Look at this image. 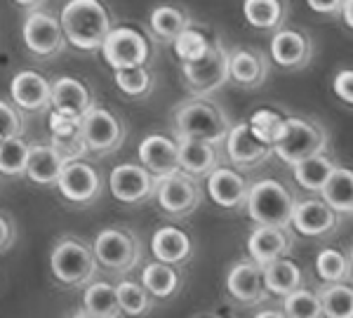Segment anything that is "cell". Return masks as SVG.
I'll list each match as a JSON object with an SVG mask.
<instances>
[{
	"mask_svg": "<svg viewBox=\"0 0 353 318\" xmlns=\"http://www.w3.org/2000/svg\"><path fill=\"white\" fill-rule=\"evenodd\" d=\"M59 24L66 43L85 52L99 50L113 28L109 10L99 0H68L59 12Z\"/></svg>",
	"mask_w": 353,
	"mask_h": 318,
	"instance_id": "obj_1",
	"label": "cell"
},
{
	"mask_svg": "<svg viewBox=\"0 0 353 318\" xmlns=\"http://www.w3.org/2000/svg\"><path fill=\"white\" fill-rule=\"evenodd\" d=\"M229 113L208 97L193 95L191 99L176 104L172 113V132L174 139H203L221 144L231 128Z\"/></svg>",
	"mask_w": 353,
	"mask_h": 318,
	"instance_id": "obj_2",
	"label": "cell"
},
{
	"mask_svg": "<svg viewBox=\"0 0 353 318\" xmlns=\"http://www.w3.org/2000/svg\"><path fill=\"white\" fill-rule=\"evenodd\" d=\"M97 266L116 276H128L144 259V250L137 234L128 226H106L92 241Z\"/></svg>",
	"mask_w": 353,
	"mask_h": 318,
	"instance_id": "obj_3",
	"label": "cell"
},
{
	"mask_svg": "<svg viewBox=\"0 0 353 318\" xmlns=\"http://www.w3.org/2000/svg\"><path fill=\"white\" fill-rule=\"evenodd\" d=\"M50 269L57 283L64 288H85L97 276L92 246L78 236H61L50 252Z\"/></svg>",
	"mask_w": 353,
	"mask_h": 318,
	"instance_id": "obj_4",
	"label": "cell"
},
{
	"mask_svg": "<svg viewBox=\"0 0 353 318\" xmlns=\"http://www.w3.org/2000/svg\"><path fill=\"white\" fill-rule=\"evenodd\" d=\"M292 191L278 179H259L250 184L248 198H245V210L257 224H273V226H290L294 210Z\"/></svg>",
	"mask_w": 353,
	"mask_h": 318,
	"instance_id": "obj_5",
	"label": "cell"
},
{
	"mask_svg": "<svg viewBox=\"0 0 353 318\" xmlns=\"http://www.w3.org/2000/svg\"><path fill=\"white\" fill-rule=\"evenodd\" d=\"M273 151L288 166L304 161L316 153L327 151V132L321 123L309 121V118L290 116L283 121L281 137L273 144Z\"/></svg>",
	"mask_w": 353,
	"mask_h": 318,
	"instance_id": "obj_6",
	"label": "cell"
},
{
	"mask_svg": "<svg viewBox=\"0 0 353 318\" xmlns=\"http://www.w3.org/2000/svg\"><path fill=\"white\" fill-rule=\"evenodd\" d=\"M181 81L189 88V92L198 95V97H208L221 85L229 83V50H226V45L219 38H214L198 59L181 61Z\"/></svg>",
	"mask_w": 353,
	"mask_h": 318,
	"instance_id": "obj_7",
	"label": "cell"
},
{
	"mask_svg": "<svg viewBox=\"0 0 353 318\" xmlns=\"http://www.w3.org/2000/svg\"><path fill=\"white\" fill-rule=\"evenodd\" d=\"M153 198L156 206L168 219H186L201 208L203 189L196 177L174 170V172L165 175V177H156V189H153Z\"/></svg>",
	"mask_w": 353,
	"mask_h": 318,
	"instance_id": "obj_8",
	"label": "cell"
},
{
	"mask_svg": "<svg viewBox=\"0 0 353 318\" xmlns=\"http://www.w3.org/2000/svg\"><path fill=\"white\" fill-rule=\"evenodd\" d=\"M78 128H81V137L88 146V153H94V156H111L128 139V125L123 118L97 104L78 121Z\"/></svg>",
	"mask_w": 353,
	"mask_h": 318,
	"instance_id": "obj_9",
	"label": "cell"
},
{
	"mask_svg": "<svg viewBox=\"0 0 353 318\" xmlns=\"http://www.w3.org/2000/svg\"><path fill=\"white\" fill-rule=\"evenodd\" d=\"M21 38H24L26 50L36 59H54L66 48L59 17L45 8L28 10L24 26H21Z\"/></svg>",
	"mask_w": 353,
	"mask_h": 318,
	"instance_id": "obj_10",
	"label": "cell"
},
{
	"mask_svg": "<svg viewBox=\"0 0 353 318\" xmlns=\"http://www.w3.org/2000/svg\"><path fill=\"white\" fill-rule=\"evenodd\" d=\"M54 186L64 196V201L73 206H92L104 191V179L88 158H73L64 163Z\"/></svg>",
	"mask_w": 353,
	"mask_h": 318,
	"instance_id": "obj_11",
	"label": "cell"
},
{
	"mask_svg": "<svg viewBox=\"0 0 353 318\" xmlns=\"http://www.w3.org/2000/svg\"><path fill=\"white\" fill-rule=\"evenodd\" d=\"M99 50H101V54H104L106 64H109L113 71L125 69V66L149 64V59H151V50H149L146 38L141 36L137 28H130V26L111 28Z\"/></svg>",
	"mask_w": 353,
	"mask_h": 318,
	"instance_id": "obj_12",
	"label": "cell"
},
{
	"mask_svg": "<svg viewBox=\"0 0 353 318\" xmlns=\"http://www.w3.org/2000/svg\"><path fill=\"white\" fill-rule=\"evenodd\" d=\"M221 144H224L226 161L236 170H254V168L264 166L273 156V146L264 144V141H259L254 137V135L250 132L248 123L231 125Z\"/></svg>",
	"mask_w": 353,
	"mask_h": 318,
	"instance_id": "obj_13",
	"label": "cell"
},
{
	"mask_svg": "<svg viewBox=\"0 0 353 318\" xmlns=\"http://www.w3.org/2000/svg\"><path fill=\"white\" fill-rule=\"evenodd\" d=\"M109 189L111 196L125 206H139V203L153 198L156 189V177L144 166L137 163H123L116 166L109 175Z\"/></svg>",
	"mask_w": 353,
	"mask_h": 318,
	"instance_id": "obj_14",
	"label": "cell"
},
{
	"mask_svg": "<svg viewBox=\"0 0 353 318\" xmlns=\"http://www.w3.org/2000/svg\"><path fill=\"white\" fill-rule=\"evenodd\" d=\"M341 215L334 212L323 198H304L294 203L292 210V226L297 234L306 238H327L339 229Z\"/></svg>",
	"mask_w": 353,
	"mask_h": 318,
	"instance_id": "obj_15",
	"label": "cell"
},
{
	"mask_svg": "<svg viewBox=\"0 0 353 318\" xmlns=\"http://www.w3.org/2000/svg\"><path fill=\"white\" fill-rule=\"evenodd\" d=\"M271 57L281 69L301 71L313 59V41L304 31H299V28L281 26L278 31H273Z\"/></svg>",
	"mask_w": 353,
	"mask_h": 318,
	"instance_id": "obj_16",
	"label": "cell"
},
{
	"mask_svg": "<svg viewBox=\"0 0 353 318\" xmlns=\"http://www.w3.org/2000/svg\"><path fill=\"white\" fill-rule=\"evenodd\" d=\"M294 248V236L290 226L257 224L248 236V255L259 266L278 257H288Z\"/></svg>",
	"mask_w": 353,
	"mask_h": 318,
	"instance_id": "obj_17",
	"label": "cell"
},
{
	"mask_svg": "<svg viewBox=\"0 0 353 318\" xmlns=\"http://www.w3.org/2000/svg\"><path fill=\"white\" fill-rule=\"evenodd\" d=\"M271 73V59L257 48L229 50V81L241 90H257Z\"/></svg>",
	"mask_w": 353,
	"mask_h": 318,
	"instance_id": "obj_18",
	"label": "cell"
},
{
	"mask_svg": "<svg viewBox=\"0 0 353 318\" xmlns=\"http://www.w3.org/2000/svg\"><path fill=\"white\" fill-rule=\"evenodd\" d=\"M94 106V95L83 81L73 76L57 78L50 88V109L61 113L73 121H81V118Z\"/></svg>",
	"mask_w": 353,
	"mask_h": 318,
	"instance_id": "obj_19",
	"label": "cell"
},
{
	"mask_svg": "<svg viewBox=\"0 0 353 318\" xmlns=\"http://www.w3.org/2000/svg\"><path fill=\"white\" fill-rule=\"evenodd\" d=\"M226 290L243 306H259L269 299L264 278H261V266L252 259H243L231 266L226 276Z\"/></svg>",
	"mask_w": 353,
	"mask_h": 318,
	"instance_id": "obj_20",
	"label": "cell"
},
{
	"mask_svg": "<svg viewBox=\"0 0 353 318\" xmlns=\"http://www.w3.org/2000/svg\"><path fill=\"white\" fill-rule=\"evenodd\" d=\"M208 194L224 210H241L245 208V198H248L250 181L238 172L236 168L217 166L212 172L205 177Z\"/></svg>",
	"mask_w": 353,
	"mask_h": 318,
	"instance_id": "obj_21",
	"label": "cell"
},
{
	"mask_svg": "<svg viewBox=\"0 0 353 318\" xmlns=\"http://www.w3.org/2000/svg\"><path fill=\"white\" fill-rule=\"evenodd\" d=\"M176 153H179V170L198 181L208 177L214 168L221 166L219 144L203 139H179L176 141Z\"/></svg>",
	"mask_w": 353,
	"mask_h": 318,
	"instance_id": "obj_22",
	"label": "cell"
},
{
	"mask_svg": "<svg viewBox=\"0 0 353 318\" xmlns=\"http://www.w3.org/2000/svg\"><path fill=\"white\" fill-rule=\"evenodd\" d=\"M50 88L52 83L38 71H19L10 83V95L17 109L41 113L50 109Z\"/></svg>",
	"mask_w": 353,
	"mask_h": 318,
	"instance_id": "obj_23",
	"label": "cell"
},
{
	"mask_svg": "<svg viewBox=\"0 0 353 318\" xmlns=\"http://www.w3.org/2000/svg\"><path fill=\"white\" fill-rule=\"evenodd\" d=\"M139 161L153 177H165V175L179 170V153H176V139H170L165 135H149L139 144Z\"/></svg>",
	"mask_w": 353,
	"mask_h": 318,
	"instance_id": "obj_24",
	"label": "cell"
},
{
	"mask_svg": "<svg viewBox=\"0 0 353 318\" xmlns=\"http://www.w3.org/2000/svg\"><path fill=\"white\" fill-rule=\"evenodd\" d=\"M151 252L156 259L174 266L186 264L193 257V241L179 226H161L151 236Z\"/></svg>",
	"mask_w": 353,
	"mask_h": 318,
	"instance_id": "obj_25",
	"label": "cell"
},
{
	"mask_svg": "<svg viewBox=\"0 0 353 318\" xmlns=\"http://www.w3.org/2000/svg\"><path fill=\"white\" fill-rule=\"evenodd\" d=\"M64 158L57 153L50 144H31L24 168V177L31 179L38 186H54L59 179V172L64 168Z\"/></svg>",
	"mask_w": 353,
	"mask_h": 318,
	"instance_id": "obj_26",
	"label": "cell"
},
{
	"mask_svg": "<svg viewBox=\"0 0 353 318\" xmlns=\"http://www.w3.org/2000/svg\"><path fill=\"white\" fill-rule=\"evenodd\" d=\"M243 14L252 28L264 33H273L281 26H285L290 5L288 0H245Z\"/></svg>",
	"mask_w": 353,
	"mask_h": 318,
	"instance_id": "obj_27",
	"label": "cell"
},
{
	"mask_svg": "<svg viewBox=\"0 0 353 318\" xmlns=\"http://www.w3.org/2000/svg\"><path fill=\"white\" fill-rule=\"evenodd\" d=\"M261 278H264L266 292L276 295V297H285L288 292L297 290V288H301V283H304L301 269L288 257H278L261 264Z\"/></svg>",
	"mask_w": 353,
	"mask_h": 318,
	"instance_id": "obj_28",
	"label": "cell"
},
{
	"mask_svg": "<svg viewBox=\"0 0 353 318\" xmlns=\"http://www.w3.org/2000/svg\"><path fill=\"white\" fill-rule=\"evenodd\" d=\"M191 26V14L184 8L172 3L158 5L149 14V28L158 43H172L184 28Z\"/></svg>",
	"mask_w": 353,
	"mask_h": 318,
	"instance_id": "obj_29",
	"label": "cell"
},
{
	"mask_svg": "<svg viewBox=\"0 0 353 318\" xmlns=\"http://www.w3.org/2000/svg\"><path fill=\"white\" fill-rule=\"evenodd\" d=\"M141 286L149 290L153 299H170L179 292L181 288V274L174 264L168 262H149L141 269Z\"/></svg>",
	"mask_w": 353,
	"mask_h": 318,
	"instance_id": "obj_30",
	"label": "cell"
},
{
	"mask_svg": "<svg viewBox=\"0 0 353 318\" xmlns=\"http://www.w3.org/2000/svg\"><path fill=\"white\" fill-rule=\"evenodd\" d=\"M321 198L341 217H351L353 212V172L346 168H334L325 184L321 186Z\"/></svg>",
	"mask_w": 353,
	"mask_h": 318,
	"instance_id": "obj_31",
	"label": "cell"
},
{
	"mask_svg": "<svg viewBox=\"0 0 353 318\" xmlns=\"http://www.w3.org/2000/svg\"><path fill=\"white\" fill-rule=\"evenodd\" d=\"M83 314L92 318H116L123 316L116 299V286L109 281H90L83 292Z\"/></svg>",
	"mask_w": 353,
	"mask_h": 318,
	"instance_id": "obj_32",
	"label": "cell"
},
{
	"mask_svg": "<svg viewBox=\"0 0 353 318\" xmlns=\"http://www.w3.org/2000/svg\"><path fill=\"white\" fill-rule=\"evenodd\" d=\"M292 168H294V179H297V184L301 189L311 191V194H318L321 186L327 181L330 172L337 166H334V161L327 158L325 153H316V156H309V158H304V161L294 163Z\"/></svg>",
	"mask_w": 353,
	"mask_h": 318,
	"instance_id": "obj_33",
	"label": "cell"
},
{
	"mask_svg": "<svg viewBox=\"0 0 353 318\" xmlns=\"http://www.w3.org/2000/svg\"><path fill=\"white\" fill-rule=\"evenodd\" d=\"M116 85L118 90L130 99H144L149 97L156 88V76L149 71V66H125V69H116Z\"/></svg>",
	"mask_w": 353,
	"mask_h": 318,
	"instance_id": "obj_34",
	"label": "cell"
},
{
	"mask_svg": "<svg viewBox=\"0 0 353 318\" xmlns=\"http://www.w3.org/2000/svg\"><path fill=\"white\" fill-rule=\"evenodd\" d=\"M318 295L323 316L332 318H351L353 316V290L351 286H346V281L341 283H325Z\"/></svg>",
	"mask_w": 353,
	"mask_h": 318,
	"instance_id": "obj_35",
	"label": "cell"
},
{
	"mask_svg": "<svg viewBox=\"0 0 353 318\" xmlns=\"http://www.w3.org/2000/svg\"><path fill=\"white\" fill-rule=\"evenodd\" d=\"M116 299L123 316H146L153 309V297L141 283L121 281L116 286Z\"/></svg>",
	"mask_w": 353,
	"mask_h": 318,
	"instance_id": "obj_36",
	"label": "cell"
},
{
	"mask_svg": "<svg viewBox=\"0 0 353 318\" xmlns=\"http://www.w3.org/2000/svg\"><path fill=\"white\" fill-rule=\"evenodd\" d=\"M316 274L323 283H341L351 278V259L337 248H325L316 257Z\"/></svg>",
	"mask_w": 353,
	"mask_h": 318,
	"instance_id": "obj_37",
	"label": "cell"
},
{
	"mask_svg": "<svg viewBox=\"0 0 353 318\" xmlns=\"http://www.w3.org/2000/svg\"><path fill=\"white\" fill-rule=\"evenodd\" d=\"M28 151H31V144L21 135L0 141V175L21 177L26 168Z\"/></svg>",
	"mask_w": 353,
	"mask_h": 318,
	"instance_id": "obj_38",
	"label": "cell"
},
{
	"mask_svg": "<svg viewBox=\"0 0 353 318\" xmlns=\"http://www.w3.org/2000/svg\"><path fill=\"white\" fill-rule=\"evenodd\" d=\"M283 314L294 316V318H321L323 309H321V302H318L316 292L297 288V290L288 292L285 297H283Z\"/></svg>",
	"mask_w": 353,
	"mask_h": 318,
	"instance_id": "obj_39",
	"label": "cell"
},
{
	"mask_svg": "<svg viewBox=\"0 0 353 318\" xmlns=\"http://www.w3.org/2000/svg\"><path fill=\"white\" fill-rule=\"evenodd\" d=\"M283 121H285V118H283L281 113H276L271 109H261L257 113H252V118L248 121V128L259 141L273 146V144H276V139L281 137Z\"/></svg>",
	"mask_w": 353,
	"mask_h": 318,
	"instance_id": "obj_40",
	"label": "cell"
},
{
	"mask_svg": "<svg viewBox=\"0 0 353 318\" xmlns=\"http://www.w3.org/2000/svg\"><path fill=\"white\" fill-rule=\"evenodd\" d=\"M172 45H174V52H176V57H179V61H193V59H198L205 50H208L210 41L203 36L201 31H196V28L189 26L174 38Z\"/></svg>",
	"mask_w": 353,
	"mask_h": 318,
	"instance_id": "obj_41",
	"label": "cell"
},
{
	"mask_svg": "<svg viewBox=\"0 0 353 318\" xmlns=\"http://www.w3.org/2000/svg\"><path fill=\"white\" fill-rule=\"evenodd\" d=\"M50 146H54L64 161H73V158H85L88 156V146L81 137V128L66 135H50Z\"/></svg>",
	"mask_w": 353,
	"mask_h": 318,
	"instance_id": "obj_42",
	"label": "cell"
},
{
	"mask_svg": "<svg viewBox=\"0 0 353 318\" xmlns=\"http://www.w3.org/2000/svg\"><path fill=\"white\" fill-rule=\"evenodd\" d=\"M17 135H24V118L14 104L0 99V141Z\"/></svg>",
	"mask_w": 353,
	"mask_h": 318,
	"instance_id": "obj_43",
	"label": "cell"
},
{
	"mask_svg": "<svg viewBox=\"0 0 353 318\" xmlns=\"http://www.w3.org/2000/svg\"><path fill=\"white\" fill-rule=\"evenodd\" d=\"M332 90L344 104L351 106L353 104V71L341 69L337 76L332 78Z\"/></svg>",
	"mask_w": 353,
	"mask_h": 318,
	"instance_id": "obj_44",
	"label": "cell"
},
{
	"mask_svg": "<svg viewBox=\"0 0 353 318\" xmlns=\"http://www.w3.org/2000/svg\"><path fill=\"white\" fill-rule=\"evenodd\" d=\"M17 241V226L12 217L0 212V252H8Z\"/></svg>",
	"mask_w": 353,
	"mask_h": 318,
	"instance_id": "obj_45",
	"label": "cell"
},
{
	"mask_svg": "<svg viewBox=\"0 0 353 318\" xmlns=\"http://www.w3.org/2000/svg\"><path fill=\"white\" fill-rule=\"evenodd\" d=\"M73 130H78V121L61 116V113H57V111L50 113V135H66V132H73Z\"/></svg>",
	"mask_w": 353,
	"mask_h": 318,
	"instance_id": "obj_46",
	"label": "cell"
},
{
	"mask_svg": "<svg viewBox=\"0 0 353 318\" xmlns=\"http://www.w3.org/2000/svg\"><path fill=\"white\" fill-rule=\"evenodd\" d=\"M306 5H309L313 12H318V14L334 17L341 8V0H306Z\"/></svg>",
	"mask_w": 353,
	"mask_h": 318,
	"instance_id": "obj_47",
	"label": "cell"
},
{
	"mask_svg": "<svg viewBox=\"0 0 353 318\" xmlns=\"http://www.w3.org/2000/svg\"><path fill=\"white\" fill-rule=\"evenodd\" d=\"M351 10H353V0H341V8H339V17H341V21H344V26L346 28H351L353 26V17H351Z\"/></svg>",
	"mask_w": 353,
	"mask_h": 318,
	"instance_id": "obj_48",
	"label": "cell"
},
{
	"mask_svg": "<svg viewBox=\"0 0 353 318\" xmlns=\"http://www.w3.org/2000/svg\"><path fill=\"white\" fill-rule=\"evenodd\" d=\"M14 3L24 10H36V8H43L45 0H14Z\"/></svg>",
	"mask_w": 353,
	"mask_h": 318,
	"instance_id": "obj_49",
	"label": "cell"
}]
</instances>
